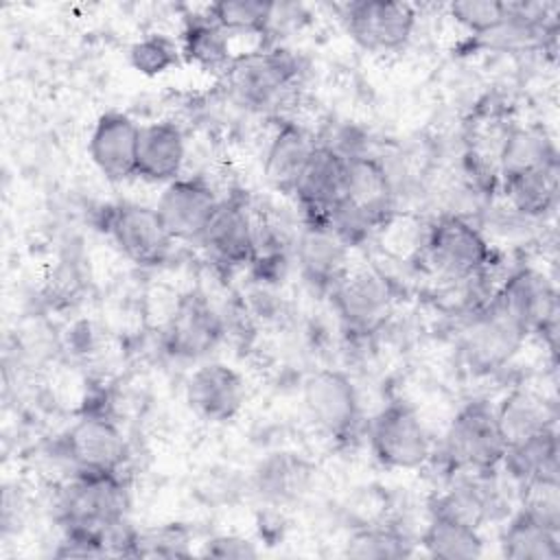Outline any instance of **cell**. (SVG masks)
<instances>
[{"label":"cell","mask_w":560,"mask_h":560,"mask_svg":"<svg viewBox=\"0 0 560 560\" xmlns=\"http://www.w3.org/2000/svg\"><path fill=\"white\" fill-rule=\"evenodd\" d=\"M234 105L249 114H280L298 90L302 63L298 55L280 44H262L236 55L223 74Z\"/></svg>","instance_id":"obj_1"},{"label":"cell","mask_w":560,"mask_h":560,"mask_svg":"<svg viewBox=\"0 0 560 560\" xmlns=\"http://www.w3.org/2000/svg\"><path fill=\"white\" fill-rule=\"evenodd\" d=\"M420 256L429 271L448 284L475 278L492 265V247L483 230L455 212H442L429 223Z\"/></svg>","instance_id":"obj_2"},{"label":"cell","mask_w":560,"mask_h":560,"mask_svg":"<svg viewBox=\"0 0 560 560\" xmlns=\"http://www.w3.org/2000/svg\"><path fill=\"white\" fill-rule=\"evenodd\" d=\"M129 492L122 472L72 470L57 490L55 514L61 525L103 534L127 518Z\"/></svg>","instance_id":"obj_3"},{"label":"cell","mask_w":560,"mask_h":560,"mask_svg":"<svg viewBox=\"0 0 560 560\" xmlns=\"http://www.w3.org/2000/svg\"><path fill=\"white\" fill-rule=\"evenodd\" d=\"M505 440L501 435L494 405L481 398L468 400L457 409L448 422L440 451L448 472H488L501 466L505 455Z\"/></svg>","instance_id":"obj_4"},{"label":"cell","mask_w":560,"mask_h":560,"mask_svg":"<svg viewBox=\"0 0 560 560\" xmlns=\"http://www.w3.org/2000/svg\"><path fill=\"white\" fill-rule=\"evenodd\" d=\"M527 337V330L490 298L483 306L466 313L459 354L475 374H492L516 357Z\"/></svg>","instance_id":"obj_5"},{"label":"cell","mask_w":560,"mask_h":560,"mask_svg":"<svg viewBox=\"0 0 560 560\" xmlns=\"http://www.w3.org/2000/svg\"><path fill=\"white\" fill-rule=\"evenodd\" d=\"M374 459L392 470H418L433 459V442L418 411L402 400L387 402L368 427Z\"/></svg>","instance_id":"obj_6"},{"label":"cell","mask_w":560,"mask_h":560,"mask_svg":"<svg viewBox=\"0 0 560 560\" xmlns=\"http://www.w3.org/2000/svg\"><path fill=\"white\" fill-rule=\"evenodd\" d=\"M101 228L129 262L144 269L164 265L175 245L155 206L138 201H116L105 206L101 212Z\"/></svg>","instance_id":"obj_7"},{"label":"cell","mask_w":560,"mask_h":560,"mask_svg":"<svg viewBox=\"0 0 560 560\" xmlns=\"http://www.w3.org/2000/svg\"><path fill=\"white\" fill-rule=\"evenodd\" d=\"M225 337V319L201 289L177 295L162 328L164 350L179 361H206Z\"/></svg>","instance_id":"obj_8"},{"label":"cell","mask_w":560,"mask_h":560,"mask_svg":"<svg viewBox=\"0 0 560 560\" xmlns=\"http://www.w3.org/2000/svg\"><path fill=\"white\" fill-rule=\"evenodd\" d=\"M494 302L512 315L527 335H538L556 354L558 291L553 280L534 267H518L497 284Z\"/></svg>","instance_id":"obj_9"},{"label":"cell","mask_w":560,"mask_h":560,"mask_svg":"<svg viewBox=\"0 0 560 560\" xmlns=\"http://www.w3.org/2000/svg\"><path fill=\"white\" fill-rule=\"evenodd\" d=\"M328 298L343 330L368 337L392 315L394 287L376 267H350Z\"/></svg>","instance_id":"obj_10"},{"label":"cell","mask_w":560,"mask_h":560,"mask_svg":"<svg viewBox=\"0 0 560 560\" xmlns=\"http://www.w3.org/2000/svg\"><path fill=\"white\" fill-rule=\"evenodd\" d=\"M197 245L221 271L249 267L256 249V208L241 195L221 197Z\"/></svg>","instance_id":"obj_11"},{"label":"cell","mask_w":560,"mask_h":560,"mask_svg":"<svg viewBox=\"0 0 560 560\" xmlns=\"http://www.w3.org/2000/svg\"><path fill=\"white\" fill-rule=\"evenodd\" d=\"M302 402L311 422L332 440L350 438L361 418L354 381L335 368H319L304 378Z\"/></svg>","instance_id":"obj_12"},{"label":"cell","mask_w":560,"mask_h":560,"mask_svg":"<svg viewBox=\"0 0 560 560\" xmlns=\"http://www.w3.org/2000/svg\"><path fill=\"white\" fill-rule=\"evenodd\" d=\"M348 35L370 52L402 50L416 28V9L396 0H357L339 7Z\"/></svg>","instance_id":"obj_13"},{"label":"cell","mask_w":560,"mask_h":560,"mask_svg":"<svg viewBox=\"0 0 560 560\" xmlns=\"http://www.w3.org/2000/svg\"><path fill=\"white\" fill-rule=\"evenodd\" d=\"M184 398L190 411L210 424H225L234 420L247 400V385L243 374L214 359L195 365L184 385Z\"/></svg>","instance_id":"obj_14"},{"label":"cell","mask_w":560,"mask_h":560,"mask_svg":"<svg viewBox=\"0 0 560 560\" xmlns=\"http://www.w3.org/2000/svg\"><path fill=\"white\" fill-rule=\"evenodd\" d=\"M63 455L72 470L122 472L131 448L125 431L103 411H90L63 438Z\"/></svg>","instance_id":"obj_15"},{"label":"cell","mask_w":560,"mask_h":560,"mask_svg":"<svg viewBox=\"0 0 560 560\" xmlns=\"http://www.w3.org/2000/svg\"><path fill=\"white\" fill-rule=\"evenodd\" d=\"M221 197L206 177L182 175L162 188L155 210L175 243L197 245Z\"/></svg>","instance_id":"obj_16"},{"label":"cell","mask_w":560,"mask_h":560,"mask_svg":"<svg viewBox=\"0 0 560 560\" xmlns=\"http://www.w3.org/2000/svg\"><path fill=\"white\" fill-rule=\"evenodd\" d=\"M350 247L324 221H302L295 234L293 260L300 278L315 293L328 295L350 271Z\"/></svg>","instance_id":"obj_17"},{"label":"cell","mask_w":560,"mask_h":560,"mask_svg":"<svg viewBox=\"0 0 560 560\" xmlns=\"http://www.w3.org/2000/svg\"><path fill=\"white\" fill-rule=\"evenodd\" d=\"M140 125L125 112H105L96 118L90 138L88 153L96 171L114 184L136 177Z\"/></svg>","instance_id":"obj_18"},{"label":"cell","mask_w":560,"mask_h":560,"mask_svg":"<svg viewBox=\"0 0 560 560\" xmlns=\"http://www.w3.org/2000/svg\"><path fill=\"white\" fill-rule=\"evenodd\" d=\"M346 166L348 160L335 151L322 144L315 147L291 195L300 208L302 221H324L328 212L343 199Z\"/></svg>","instance_id":"obj_19"},{"label":"cell","mask_w":560,"mask_h":560,"mask_svg":"<svg viewBox=\"0 0 560 560\" xmlns=\"http://www.w3.org/2000/svg\"><path fill=\"white\" fill-rule=\"evenodd\" d=\"M315 147L317 138L311 129L298 120L280 118L262 155L265 182L276 192L291 197Z\"/></svg>","instance_id":"obj_20"},{"label":"cell","mask_w":560,"mask_h":560,"mask_svg":"<svg viewBox=\"0 0 560 560\" xmlns=\"http://www.w3.org/2000/svg\"><path fill=\"white\" fill-rule=\"evenodd\" d=\"M186 136L184 129L168 118L140 125L136 177L147 184H162L182 177L186 166Z\"/></svg>","instance_id":"obj_21"},{"label":"cell","mask_w":560,"mask_h":560,"mask_svg":"<svg viewBox=\"0 0 560 560\" xmlns=\"http://www.w3.org/2000/svg\"><path fill=\"white\" fill-rule=\"evenodd\" d=\"M313 464L300 453L276 451L265 455L252 470V494L269 508L298 503L313 483Z\"/></svg>","instance_id":"obj_22"},{"label":"cell","mask_w":560,"mask_h":560,"mask_svg":"<svg viewBox=\"0 0 560 560\" xmlns=\"http://www.w3.org/2000/svg\"><path fill=\"white\" fill-rule=\"evenodd\" d=\"M343 199L370 217L383 230L396 212V184L378 155L348 160Z\"/></svg>","instance_id":"obj_23"},{"label":"cell","mask_w":560,"mask_h":560,"mask_svg":"<svg viewBox=\"0 0 560 560\" xmlns=\"http://www.w3.org/2000/svg\"><path fill=\"white\" fill-rule=\"evenodd\" d=\"M558 431L547 429L523 442L510 444L501 459L499 472L516 490L545 479L558 477Z\"/></svg>","instance_id":"obj_24"},{"label":"cell","mask_w":560,"mask_h":560,"mask_svg":"<svg viewBox=\"0 0 560 560\" xmlns=\"http://www.w3.org/2000/svg\"><path fill=\"white\" fill-rule=\"evenodd\" d=\"M494 416L505 444L523 442L547 429H556V407L529 387H514L494 405Z\"/></svg>","instance_id":"obj_25"},{"label":"cell","mask_w":560,"mask_h":560,"mask_svg":"<svg viewBox=\"0 0 560 560\" xmlns=\"http://www.w3.org/2000/svg\"><path fill=\"white\" fill-rule=\"evenodd\" d=\"M558 162V149L551 136L540 125H510L499 142L497 151V173L499 182L503 177L534 171L542 166H553Z\"/></svg>","instance_id":"obj_26"},{"label":"cell","mask_w":560,"mask_h":560,"mask_svg":"<svg viewBox=\"0 0 560 560\" xmlns=\"http://www.w3.org/2000/svg\"><path fill=\"white\" fill-rule=\"evenodd\" d=\"M560 164L523 171L499 182L505 206L523 219L545 221L558 206Z\"/></svg>","instance_id":"obj_27"},{"label":"cell","mask_w":560,"mask_h":560,"mask_svg":"<svg viewBox=\"0 0 560 560\" xmlns=\"http://www.w3.org/2000/svg\"><path fill=\"white\" fill-rule=\"evenodd\" d=\"M230 33L223 31L214 20L206 13L188 15L184 20V28L179 35L182 59L206 70L225 74L236 55L230 48Z\"/></svg>","instance_id":"obj_28"},{"label":"cell","mask_w":560,"mask_h":560,"mask_svg":"<svg viewBox=\"0 0 560 560\" xmlns=\"http://www.w3.org/2000/svg\"><path fill=\"white\" fill-rule=\"evenodd\" d=\"M499 549L510 560H558L560 532L545 527L525 510L512 512L499 534Z\"/></svg>","instance_id":"obj_29"},{"label":"cell","mask_w":560,"mask_h":560,"mask_svg":"<svg viewBox=\"0 0 560 560\" xmlns=\"http://www.w3.org/2000/svg\"><path fill=\"white\" fill-rule=\"evenodd\" d=\"M420 547L431 558L470 560L483 556L486 540L479 527L448 516L429 514V523L420 534Z\"/></svg>","instance_id":"obj_30"},{"label":"cell","mask_w":560,"mask_h":560,"mask_svg":"<svg viewBox=\"0 0 560 560\" xmlns=\"http://www.w3.org/2000/svg\"><path fill=\"white\" fill-rule=\"evenodd\" d=\"M273 2L262 0H223L206 7V15L214 20L230 35L249 33L267 35L271 22Z\"/></svg>","instance_id":"obj_31"},{"label":"cell","mask_w":560,"mask_h":560,"mask_svg":"<svg viewBox=\"0 0 560 560\" xmlns=\"http://www.w3.org/2000/svg\"><path fill=\"white\" fill-rule=\"evenodd\" d=\"M413 553V542L394 525H365L346 542L350 558H405Z\"/></svg>","instance_id":"obj_32"},{"label":"cell","mask_w":560,"mask_h":560,"mask_svg":"<svg viewBox=\"0 0 560 560\" xmlns=\"http://www.w3.org/2000/svg\"><path fill=\"white\" fill-rule=\"evenodd\" d=\"M129 63L144 77H158L182 63L179 42L164 33H149L129 46Z\"/></svg>","instance_id":"obj_33"},{"label":"cell","mask_w":560,"mask_h":560,"mask_svg":"<svg viewBox=\"0 0 560 560\" xmlns=\"http://www.w3.org/2000/svg\"><path fill=\"white\" fill-rule=\"evenodd\" d=\"M192 553V534L182 523H164L138 532V558H186Z\"/></svg>","instance_id":"obj_34"},{"label":"cell","mask_w":560,"mask_h":560,"mask_svg":"<svg viewBox=\"0 0 560 560\" xmlns=\"http://www.w3.org/2000/svg\"><path fill=\"white\" fill-rule=\"evenodd\" d=\"M521 510L540 521L545 527L560 532V479L534 481L518 490Z\"/></svg>","instance_id":"obj_35"},{"label":"cell","mask_w":560,"mask_h":560,"mask_svg":"<svg viewBox=\"0 0 560 560\" xmlns=\"http://www.w3.org/2000/svg\"><path fill=\"white\" fill-rule=\"evenodd\" d=\"M451 18L475 37L494 31L508 18V2L497 0H462L448 4Z\"/></svg>","instance_id":"obj_36"},{"label":"cell","mask_w":560,"mask_h":560,"mask_svg":"<svg viewBox=\"0 0 560 560\" xmlns=\"http://www.w3.org/2000/svg\"><path fill=\"white\" fill-rule=\"evenodd\" d=\"M317 144L335 151L337 155H341L343 160H354V158H363V155H372V142L370 136L348 122V120H339V122H326L322 131L315 133Z\"/></svg>","instance_id":"obj_37"},{"label":"cell","mask_w":560,"mask_h":560,"mask_svg":"<svg viewBox=\"0 0 560 560\" xmlns=\"http://www.w3.org/2000/svg\"><path fill=\"white\" fill-rule=\"evenodd\" d=\"M52 556H57V558H103V556H107V549H105L103 534L90 532V529H79V527H66Z\"/></svg>","instance_id":"obj_38"},{"label":"cell","mask_w":560,"mask_h":560,"mask_svg":"<svg viewBox=\"0 0 560 560\" xmlns=\"http://www.w3.org/2000/svg\"><path fill=\"white\" fill-rule=\"evenodd\" d=\"M201 556L210 558H254L258 556L256 545L238 534H217L201 542Z\"/></svg>","instance_id":"obj_39"}]
</instances>
